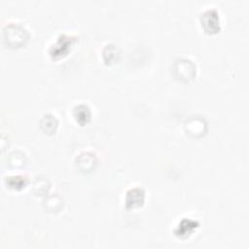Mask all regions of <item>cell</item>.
<instances>
[{
	"mask_svg": "<svg viewBox=\"0 0 249 249\" xmlns=\"http://www.w3.org/2000/svg\"><path fill=\"white\" fill-rule=\"evenodd\" d=\"M58 122L52 114H46L41 120V127L46 133H53L57 127Z\"/></svg>",
	"mask_w": 249,
	"mask_h": 249,
	"instance_id": "obj_9",
	"label": "cell"
},
{
	"mask_svg": "<svg viewBox=\"0 0 249 249\" xmlns=\"http://www.w3.org/2000/svg\"><path fill=\"white\" fill-rule=\"evenodd\" d=\"M174 70L177 74V77H179L181 80L187 81L189 79H192L195 75L196 67L191 60L182 58L176 61Z\"/></svg>",
	"mask_w": 249,
	"mask_h": 249,
	"instance_id": "obj_5",
	"label": "cell"
},
{
	"mask_svg": "<svg viewBox=\"0 0 249 249\" xmlns=\"http://www.w3.org/2000/svg\"><path fill=\"white\" fill-rule=\"evenodd\" d=\"M74 42H75L74 36L67 35V34H60L56 38V41L51 46L49 50L50 55L54 59H57L66 55L70 51Z\"/></svg>",
	"mask_w": 249,
	"mask_h": 249,
	"instance_id": "obj_2",
	"label": "cell"
},
{
	"mask_svg": "<svg viewBox=\"0 0 249 249\" xmlns=\"http://www.w3.org/2000/svg\"><path fill=\"white\" fill-rule=\"evenodd\" d=\"M198 226L199 224L196 220L191 218H183L174 229V234L179 238H187L192 235L194 231H196Z\"/></svg>",
	"mask_w": 249,
	"mask_h": 249,
	"instance_id": "obj_4",
	"label": "cell"
},
{
	"mask_svg": "<svg viewBox=\"0 0 249 249\" xmlns=\"http://www.w3.org/2000/svg\"><path fill=\"white\" fill-rule=\"evenodd\" d=\"M27 39V32L23 26L16 23L9 24L4 29V41L12 47H18Z\"/></svg>",
	"mask_w": 249,
	"mask_h": 249,
	"instance_id": "obj_1",
	"label": "cell"
},
{
	"mask_svg": "<svg viewBox=\"0 0 249 249\" xmlns=\"http://www.w3.org/2000/svg\"><path fill=\"white\" fill-rule=\"evenodd\" d=\"M27 178L22 175H14L6 178L7 186L14 190H20L27 184Z\"/></svg>",
	"mask_w": 249,
	"mask_h": 249,
	"instance_id": "obj_10",
	"label": "cell"
},
{
	"mask_svg": "<svg viewBox=\"0 0 249 249\" xmlns=\"http://www.w3.org/2000/svg\"><path fill=\"white\" fill-rule=\"evenodd\" d=\"M118 56V50L113 45H107L103 50V58L106 63L113 62Z\"/></svg>",
	"mask_w": 249,
	"mask_h": 249,
	"instance_id": "obj_11",
	"label": "cell"
},
{
	"mask_svg": "<svg viewBox=\"0 0 249 249\" xmlns=\"http://www.w3.org/2000/svg\"><path fill=\"white\" fill-rule=\"evenodd\" d=\"M201 26L207 33H216L220 30L219 13L215 9L205 10L200 17Z\"/></svg>",
	"mask_w": 249,
	"mask_h": 249,
	"instance_id": "obj_3",
	"label": "cell"
},
{
	"mask_svg": "<svg viewBox=\"0 0 249 249\" xmlns=\"http://www.w3.org/2000/svg\"><path fill=\"white\" fill-rule=\"evenodd\" d=\"M96 163V159L91 153H82L77 159V165L82 170H89Z\"/></svg>",
	"mask_w": 249,
	"mask_h": 249,
	"instance_id": "obj_8",
	"label": "cell"
},
{
	"mask_svg": "<svg viewBox=\"0 0 249 249\" xmlns=\"http://www.w3.org/2000/svg\"><path fill=\"white\" fill-rule=\"evenodd\" d=\"M145 199V192L139 187L129 189L125 194V207L126 208H135L143 204Z\"/></svg>",
	"mask_w": 249,
	"mask_h": 249,
	"instance_id": "obj_6",
	"label": "cell"
},
{
	"mask_svg": "<svg viewBox=\"0 0 249 249\" xmlns=\"http://www.w3.org/2000/svg\"><path fill=\"white\" fill-rule=\"evenodd\" d=\"M72 115H73V118L75 119V121L79 124L84 125V124H88L89 121L90 120L91 113H90V110L88 105L78 104L73 108Z\"/></svg>",
	"mask_w": 249,
	"mask_h": 249,
	"instance_id": "obj_7",
	"label": "cell"
}]
</instances>
